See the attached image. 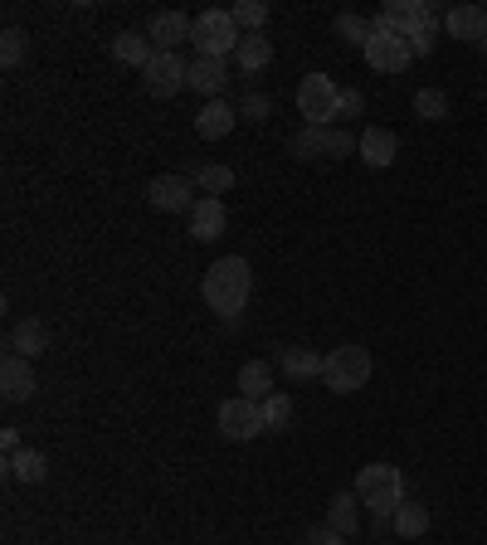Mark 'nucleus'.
<instances>
[{
    "label": "nucleus",
    "instance_id": "1",
    "mask_svg": "<svg viewBox=\"0 0 487 545\" xmlns=\"http://www.w3.org/2000/svg\"><path fill=\"white\" fill-rule=\"evenodd\" d=\"M200 292H205L210 312H220L225 327H234L239 312H244V302H249V292H254V268H249V258H239V254L215 258V263L205 268Z\"/></svg>",
    "mask_w": 487,
    "mask_h": 545
},
{
    "label": "nucleus",
    "instance_id": "2",
    "mask_svg": "<svg viewBox=\"0 0 487 545\" xmlns=\"http://www.w3.org/2000/svg\"><path fill=\"white\" fill-rule=\"evenodd\" d=\"M375 25L405 35L410 49L424 59V54H434V35H439V25H444V10L429 5V0H390V5L375 15Z\"/></svg>",
    "mask_w": 487,
    "mask_h": 545
},
{
    "label": "nucleus",
    "instance_id": "3",
    "mask_svg": "<svg viewBox=\"0 0 487 545\" xmlns=\"http://www.w3.org/2000/svg\"><path fill=\"white\" fill-rule=\"evenodd\" d=\"M356 497H361V507H371L375 531H390L395 526V511L405 502V477H400V468H390V463H371V468L356 473Z\"/></svg>",
    "mask_w": 487,
    "mask_h": 545
},
{
    "label": "nucleus",
    "instance_id": "4",
    "mask_svg": "<svg viewBox=\"0 0 487 545\" xmlns=\"http://www.w3.org/2000/svg\"><path fill=\"white\" fill-rule=\"evenodd\" d=\"M195 59H229V54H239V44H244V30L234 25V10H220V5H210V10H200L195 15Z\"/></svg>",
    "mask_w": 487,
    "mask_h": 545
},
{
    "label": "nucleus",
    "instance_id": "5",
    "mask_svg": "<svg viewBox=\"0 0 487 545\" xmlns=\"http://www.w3.org/2000/svg\"><path fill=\"white\" fill-rule=\"evenodd\" d=\"M371 370L375 361L366 346H341V351H327V361H322V385L337 395H356L371 380Z\"/></svg>",
    "mask_w": 487,
    "mask_h": 545
},
{
    "label": "nucleus",
    "instance_id": "6",
    "mask_svg": "<svg viewBox=\"0 0 487 545\" xmlns=\"http://www.w3.org/2000/svg\"><path fill=\"white\" fill-rule=\"evenodd\" d=\"M337 103H341V88L327 73H307L298 83V112L307 127H332L337 122Z\"/></svg>",
    "mask_w": 487,
    "mask_h": 545
},
{
    "label": "nucleus",
    "instance_id": "7",
    "mask_svg": "<svg viewBox=\"0 0 487 545\" xmlns=\"http://www.w3.org/2000/svg\"><path fill=\"white\" fill-rule=\"evenodd\" d=\"M361 54H366V64H371L375 73H405L410 69V59H414L410 39L395 35V30H385V25H375Z\"/></svg>",
    "mask_w": 487,
    "mask_h": 545
},
{
    "label": "nucleus",
    "instance_id": "8",
    "mask_svg": "<svg viewBox=\"0 0 487 545\" xmlns=\"http://www.w3.org/2000/svg\"><path fill=\"white\" fill-rule=\"evenodd\" d=\"M220 434L229 438V443H249V438L268 434V424H263V404L244 400V395H234V400L220 404Z\"/></svg>",
    "mask_w": 487,
    "mask_h": 545
},
{
    "label": "nucleus",
    "instance_id": "9",
    "mask_svg": "<svg viewBox=\"0 0 487 545\" xmlns=\"http://www.w3.org/2000/svg\"><path fill=\"white\" fill-rule=\"evenodd\" d=\"M186 73H190V64L181 54H161V49H156V59L142 69V83H147L151 98H171V93L186 88Z\"/></svg>",
    "mask_w": 487,
    "mask_h": 545
},
{
    "label": "nucleus",
    "instance_id": "10",
    "mask_svg": "<svg viewBox=\"0 0 487 545\" xmlns=\"http://www.w3.org/2000/svg\"><path fill=\"white\" fill-rule=\"evenodd\" d=\"M190 35H195V20H186L181 10H156L147 25V39L161 54H176L181 44H190Z\"/></svg>",
    "mask_w": 487,
    "mask_h": 545
},
{
    "label": "nucleus",
    "instance_id": "11",
    "mask_svg": "<svg viewBox=\"0 0 487 545\" xmlns=\"http://www.w3.org/2000/svg\"><path fill=\"white\" fill-rule=\"evenodd\" d=\"M147 205L151 210H166V215H181V210H195V200H190V181L186 176H156L147 181Z\"/></svg>",
    "mask_w": 487,
    "mask_h": 545
},
{
    "label": "nucleus",
    "instance_id": "12",
    "mask_svg": "<svg viewBox=\"0 0 487 545\" xmlns=\"http://www.w3.org/2000/svg\"><path fill=\"white\" fill-rule=\"evenodd\" d=\"M0 390H5V400H10V404L30 400V395L39 390L35 361H25V356H5V361H0Z\"/></svg>",
    "mask_w": 487,
    "mask_h": 545
},
{
    "label": "nucleus",
    "instance_id": "13",
    "mask_svg": "<svg viewBox=\"0 0 487 545\" xmlns=\"http://www.w3.org/2000/svg\"><path fill=\"white\" fill-rule=\"evenodd\" d=\"M186 88L205 93L210 103H215V98H225V88H229V59H190Z\"/></svg>",
    "mask_w": 487,
    "mask_h": 545
},
{
    "label": "nucleus",
    "instance_id": "14",
    "mask_svg": "<svg viewBox=\"0 0 487 545\" xmlns=\"http://www.w3.org/2000/svg\"><path fill=\"white\" fill-rule=\"evenodd\" d=\"M444 30L463 44H478L487 35V5H453L444 10Z\"/></svg>",
    "mask_w": 487,
    "mask_h": 545
},
{
    "label": "nucleus",
    "instance_id": "15",
    "mask_svg": "<svg viewBox=\"0 0 487 545\" xmlns=\"http://www.w3.org/2000/svg\"><path fill=\"white\" fill-rule=\"evenodd\" d=\"M225 200H215V195H200L195 200V210H190V234L200 239V244H210V239H220L225 234Z\"/></svg>",
    "mask_w": 487,
    "mask_h": 545
},
{
    "label": "nucleus",
    "instance_id": "16",
    "mask_svg": "<svg viewBox=\"0 0 487 545\" xmlns=\"http://www.w3.org/2000/svg\"><path fill=\"white\" fill-rule=\"evenodd\" d=\"M234 122H239V108H229L225 98H215V103H205V108L195 112V132L205 137V142H220L234 132Z\"/></svg>",
    "mask_w": 487,
    "mask_h": 545
},
{
    "label": "nucleus",
    "instance_id": "17",
    "mask_svg": "<svg viewBox=\"0 0 487 545\" xmlns=\"http://www.w3.org/2000/svg\"><path fill=\"white\" fill-rule=\"evenodd\" d=\"M49 351V327L39 322V317H25V322H15L10 331V356H25V361H35Z\"/></svg>",
    "mask_w": 487,
    "mask_h": 545
},
{
    "label": "nucleus",
    "instance_id": "18",
    "mask_svg": "<svg viewBox=\"0 0 487 545\" xmlns=\"http://www.w3.org/2000/svg\"><path fill=\"white\" fill-rule=\"evenodd\" d=\"M5 477H10V482L35 487V482L49 477V458H44L39 448H20V453H10V458H5Z\"/></svg>",
    "mask_w": 487,
    "mask_h": 545
},
{
    "label": "nucleus",
    "instance_id": "19",
    "mask_svg": "<svg viewBox=\"0 0 487 545\" xmlns=\"http://www.w3.org/2000/svg\"><path fill=\"white\" fill-rule=\"evenodd\" d=\"M327 526L351 541V536L361 531V497H356V492H337V497L327 502Z\"/></svg>",
    "mask_w": 487,
    "mask_h": 545
},
{
    "label": "nucleus",
    "instance_id": "20",
    "mask_svg": "<svg viewBox=\"0 0 487 545\" xmlns=\"http://www.w3.org/2000/svg\"><path fill=\"white\" fill-rule=\"evenodd\" d=\"M113 59L117 64H127V69H147L151 59H156V44L147 35H137V30H122L113 39Z\"/></svg>",
    "mask_w": 487,
    "mask_h": 545
},
{
    "label": "nucleus",
    "instance_id": "21",
    "mask_svg": "<svg viewBox=\"0 0 487 545\" xmlns=\"http://www.w3.org/2000/svg\"><path fill=\"white\" fill-rule=\"evenodd\" d=\"M395 151H400L395 132H385V127H366V132H361V161H366V166L385 171V166L395 161Z\"/></svg>",
    "mask_w": 487,
    "mask_h": 545
},
{
    "label": "nucleus",
    "instance_id": "22",
    "mask_svg": "<svg viewBox=\"0 0 487 545\" xmlns=\"http://www.w3.org/2000/svg\"><path fill=\"white\" fill-rule=\"evenodd\" d=\"M239 395L254 400V404L268 400V395H273V365L268 361H244V370H239Z\"/></svg>",
    "mask_w": 487,
    "mask_h": 545
},
{
    "label": "nucleus",
    "instance_id": "23",
    "mask_svg": "<svg viewBox=\"0 0 487 545\" xmlns=\"http://www.w3.org/2000/svg\"><path fill=\"white\" fill-rule=\"evenodd\" d=\"M429 521H434L429 507H424V502H414V497H405L400 511H395V526H390V531H395V536H405V541H419V536L429 531Z\"/></svg>",
    "mask_w": 487,
    "mask_h": 545
},
{
    "label": "nucleus",
    "instance_id": "24",
    "mask_svg": "<svg viewBox=\"0 0 487 545\" xmlns=\"http://www.w3.org/2000/svg\"><path fill=\"white\" fill-rule=\"evenodd\" d=\"M322 361H327V356L302 351V346H288V351L278 356V365H283V375H288V380H312V375H322Z\"/></svg>",
    "mask_w": 487,
    "mask_h": 545
},
{
    "label": "nucleus",
    "instance_id": "25",
    "mask_svg": "<svg viewBox=\"0 0 487 545\" xmlns=\"http://www.w3.org/2000/svg\"><path fill=\"white\" fill-rule=\"evenodd\" d=\"M234 64L244 73H263L268 64H273V44L263 35H244V44H239V54H234Z\"/></svg>",
    "mask_w": 487,
    "mask_h": 545
},
{
    "label": "nucleus",
    "instance_id": "26",
    "mask_svg": "<svg viewBox=\"0 0 487 545\" xmlns=\"http://www.w3.org/2000/svg\"><path fill=\"white\" fill-rule=\"evenodd\" d=\"M293 395H283V390H273L268 400H263V424H268V434H283L288 424H293Z\"/></svg>",
    "mask_w": 487,
    "mask_h": 545
},
{
    "label": "nucleus",
    "instance_id": "27",
    "mask_svg": "<svg viewBox=\"0 0 487 545\" xmlns=\"http://www.w3.org/2000/svg\"><path fill=\"white\" fill-rule=\"evenodd\" d=\"M414 117L444 122V117H449V93H444V88H419V93H414Z\"/></svg>",
    "mask_w": 487,
    "mask_h": 545
},
{
    "label": "nucleus",
    "instance_id": "28",
    "mask_svg": "<svg viewBox=\"0 0 487 545\" xmlns=\"http://www.w3.org/2000/svg\"><path fill=\"white\" fill-rule=\"evenodd\" d=\"M195 185H200L205 195L225 200V190H234V171H229V166H220V161H210V166H200V171H195Z\"/></svg>",
    "mask_w": 487,
    "mask_h": 545
},
{
    "label": "nucleus",
    "instance_id": "29",
    "mask_svg": "<svg viewBox=\"0 0 487 545\" xmlns=\"http://www.w3.org/2000/svg\"><path fill=\"white\" fill-rule=\"evenodd\" d=\"M234 25H239L244 35H263V25H268V0H239V5H234Z\"/></svg>",
    "mask_w": 487,
    "mask_h": 545
},
{
    "label": "nucleus",
    "instance_id": "30",
    "mask_svg": "<svg viewBox=\"0 0 487 545\" xmlns=\"http://www.w3.org/2000/svg\"><path fill=\"white\" fill-rule=\"evenodd\" d=\"M371 30H375V20H366V15H337V35H341V44H356V49H366V39H371Z\"/></svg>",
    "mask_w": 487,
    "mask_h": 545
},
{
    "label": "nucleus",
    "instance_id": "31",
    "mask_svg": "<svg viewBox=\"0 0 487 545\" xmlns=\"http://www.w3.org/2000/svg\"><path fill=\"white\" fill-rule=\"evenodd\" d=\"M293 151H298L302 161H322V156H327V127H307V122H302Z\"/></svg>",
    "mask_w": 487,
    "mask_h": 545
},
{
    "label": "nucleus",
    "instance_id": "32",
    "mask_svg": "<svg viewBox=\"0 0 487 545\" xmlns=\"http://www.w3.org/2000/svg\"><path fill=\"white\" fill-rule=\"evenodd\" d=\"M0 64L5 69H20L25 64V30L5 25V35H0Z\"/></svg>",
    "mask_w": 487,
    "mask_h": 545
},
{
    "label": "nucleus",
    "instance_id": "33",
    "mask_svg": "<svg viewBox=\"0 0 487 545\" xmlns=\"http://www.w3.org/2000/svg\"><path fill=\"white\" fill-rule=\"evenodd\" d=\"M239 117H249V122H268V117H273V98H263V93H249V98L239 103Z\"/></svg>",
    "mask_w": 487,
    "mask_h": 545
},
{
    "label": "nucleus",
    "instance_id": "34",
    "mask_svg": "<svg viewBox=\"0 0 487 545\" xmlns=\"http://www.w3.org/2000/svg\"><path fill=\"white\" fill-rule=\"evenodd\" d=\"M302 545H346V536H341V531H332V526L322 521V526H312V531L302 536Z\"/></svg>",
    "mask_w": 487,
    "mask_h": 545
},
{
    "label": "nucleus",
    "instance_id": "35",
    "mask_svg": "<svg viewBox=\"0 0 487 545\" xmlns=\"http://www.w3.org/2000/svg\"><path fill=\"white\" fill-rule=\"evenodd\" d=\"M366 108V98L356 93V88H341V103H337V117L346 122V117H356V112Z\"/></svg>",
    "mask_w": 487,
    "mask_h": 545
},
{
    "label": "nucleus",
    "instance_id": "36",
    "mask_svg": "<svg viewBox=\"0 0 487 545\" xmlns=\"http://www.w3.org/2000/svg\"><path fill=\"white\" fill-rule=\"evenodd\" d=\"M0 443H5V458L25 448V443H20V429H0Z\"/></svg>",
    "mask_w": 487,
    "mask_h": 545
},
{
    "label": "nucleus",
    "instance_id": "37",
    "mask_svg": "<svg viewBox=\"0 0 487 545\" xmlns=\"http://www.w3.org/2000/svg\"><path fill=\"white\" fill-rule=\"evenodd\" d=\"M478 49H483V54H487V35H483V39H478Z\"/></svg>",
    "mask_w": 487,
    "mask_h": 545
}]
</instances>
